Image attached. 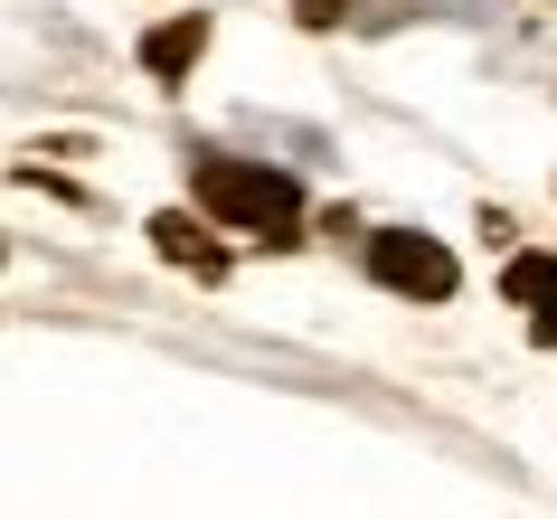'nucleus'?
I'll list each match as a JSON object with an SVG mask.
<instances>
[{"instance_id": "obj_1", "label": "nucleus", "mask_w": 557, "mask_h": 519, "mask_svg": "<svg viewBox=\"0 0 557 519\" xmlns=\"http://www.w3.org/2000/svg\"><path fill=\"white\" fill-rule=\"evenodd\" d=\"M189 189H199L208 218H227L246 236H274V246L302 227V189L284 171H264V161H236V151H199L189 161Z\"/></svg>"}, {"instance_id": "obj_2", "label": "nucleus", "mask_w": 557, "mask_h": 519, "mask_svg": "<svg viewBox=\"0 0 557 519\" xmlns=\"http://www.w3.org/2000/svg\"><path fill=\"white\" fill-rule=\"evenodd\" d=\"M369 274H379L387 293H407V302H444V293H454V256H444L435 236H407V227L369 236Z\"/></svg>"}, {"instance_id": "obj_3", "label": "nucleus", "mask_w": 557, "mask_h": 519, "mask_svg": "<svg viewBox=\"0 0 557 519\" xmlns=\"http://www.w3.org/2000/svg\"><path fill=\"white\" fill-rule=\"evenodd\" d=\"M151 246H161L171 264H189V274H208V284L227 274V256L208 246V227H199V218H180V208H161V218H151Z\"/></svg>"}, {"instance_id": "obj_4", "label": "nucleus", "mask_w": 557, "mask_h": 519, "mask_svg": "<svg viewBox=\"0 0 557 519\" xmlns=\"http://www.w3.org/2000/svg\"><path fill=\"white\" fill-rule=\"evenodd\" d=\"M199 48H208V20L189 10V20H171V29L143 38V66H151V76H189V58H199Z\"/></svg>"}, {"instance_id": "obj_5", "label": "nucleus", "mask_w": 557, "mask_h": 519, "mask_svg": "<svg viewBox=\"0 0 557 519\" xmlns=\"http://www.w3.org/2000/svg\"><path fill=\"white\" fill-rule=\"evenodd\" d=\"M500 293L529 302V312H548V302H557V256H510V264H500Z\"/></svg>"}, {"instance_id": "obj_6", "label": "nucleus", "mask_w": 557, "mask_h": 519, "mask_svg": "<svg viewBox=\"0 0 557 519\" xmlns=\"http://www.w3.org/2000/svg\"><path fill=\"white\" fill-rule=\"evenodd\" d=\"M302 20H312V29H331V20H341V10H350V0H294Z\"/></svg>"}, {"instance_id": "obj_7", "label": "nucleus", "mask_w": 557, "mask_h": 519, "mask_svg": "<svg viewBox=\"0 0 557 519\" xmlns=\"http://www.w3.org/2000/svg\"><path fill=\"white\" fill-rule=\"evenodd\" d=\"M529 331H539V349H557V302H548L539 321H529Z\"/></svg>"}]
</instances>
